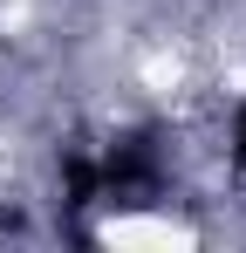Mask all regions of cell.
<instances>
[{
  "label": "cell",
  "instance_id": "cell-1",
  "mask_svg": "<svg viewBox=\"0 0 246 253\" xmlns=\"http://www.w3.org/2000/svg\"><path fill=\"white\" fill-rule=\"evenodd\" d=\"M96 165H103V199H117V192H158L164 185V158H158V137L151 130L123 137L117 151H103Z\"/></svg>",
  "mask_w": 246,
  "mask_h": 253
},
{
  "label": "cell",
  "instance_id": "cell-2",
  "mask_svg": "<svg viewBox=\"0 0 246 253\" xmlns=\"http://www.w3.org/2000/svg\"><path fill=\"white\" fill-rule=\"evenodd\" d=\"M96 199H103V165L69 151L62 158V206H96Z\"/></svg>",
  "mask_w": 246,
  "mask_h": 253
},
{
  "label": "cell",
  "instance_id": "cell-3",
  "mask_svg": "<svg viewBox=\"0 0 246 253\" xmlns=\"http://www.w3.org/2000/svg\"><path fill=\"white\" fill-rule=\"evenodd\" d=\"M233 165L246 171V103H240V117H233Z\"/></svg>",
  "mask_w": 246,
  "mask_h": 253
}]
</instances>
